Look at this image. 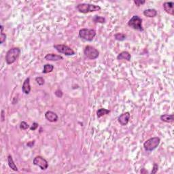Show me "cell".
<instances>
[{
  "mask_svg": "<svg viewBox=\"0 0 174 174\" xmlns=\"http://www.w3.org/2000/svg\"><path fill=\"white\" fill-rule=\"evenodd\" d=\"M20 54H21V49L19 48L14 47L10 48L6 53V57H5L6 63L8 65L14 63L19 58Z\"/></svg>",
  "mask_w": 174,
  "mask_h": 174,
  "instance_id": "obj_1",
  "label": "cell"
},
{
  "mask_svg": "<svg viewBox=\"0 0 174 174\" xmlns=\"http://www.w3.org/2000/svg\"><path fill=\"white\" fill-rule=\"evenodd\" d=\"M77 10H78L80 13L87 14L89 12H93L99 11L101 10V7L97 5L91 4V3H79L76 6Z\"/></svg>",
  "mask_w": 174,
  "mask_h": 174,
  "instance_id": "obj_2",
  "label": "cell"
},
{
  "mask_svg": "<svg viewBox=\"0 0 174 174\" xmlns=\"http://www.w3.org/2000/svg\"><path fill=\"white\" fill-rule=\"evenodd\" d=\"M79 37L88 42H92L96 35V31L91 29H81L78 33Z\"/></svg>",
  "mask_w": 174,
  "mask_h": 174,
  "instance_id": "obj_3",
  "label": "cell"
},
{
  "mask_svg": "<svg viewBox=\"0 0 174 174\" xmlns=\"http://www.w3.org/2000/svg\"><path fill=\"white\" fill-rule=\"evenodd\" d=\"M161 139L158 137H154L148 139L143 143V148L146 151L151 152L155 150L160 144Z\"/></svg>",
  "mask_w": 174,
  "mask_h": 174,
  "instance_id": "obj_4",
  "label": "cell"
},
{
  "mask_svg": "<svg viewBox=\"0 0 174 174\" xmlns=\"http://www.w3.org/2000/svg\"><path fill=\"white\" fill-rule=\"evenodd\" d=\"M142 19L139 16L134 15L131 19L129 21L128 25L133 29L134 30L139 31H143V28L142 26Z\"/></svg>",
  "mask_w": 174,
  "mask_h": 174,
  "instance_id": "obj_5",
  "label": "cell"
},
{
  "mask_svg": "<svg viewBox=\"0 0 174 174\" xmlns=\"http://www.w3.org/2000/svg\"><path fill=\"white\" fill-rule=\"evenodd\" d=\"M84 54L87 58L91 60H95L99 56V53L95 48L92 46L88 45L84 49Z\"/></svg>",
  "mask_w": 174,
  "mask_h": 174,
  "instance_id": "obj_6",
  "label": "cell"
},
{
  "mask_svg": "<svg viewBox=\"0 0 174 174\" xmlns=\"http://www.w3.org/2000/svg\"><path fill=\"white\" fill-rule=\"evenodd\" d=\"M53 47L55 48L59 53L64 54L66 56H73V55H74L75 54H76L72 48H71L69 46L65 45V44H57V45H54Z\"/></svg>",
  "mask_w": 174,
  "mask_h": 174,
  "instance_id": "obj_7",
  "label": "cell"
},
{
  "mask_svg": "<svg viewBox=\"0 0 174 174\" xmlns=\"http://www.w3.org/2000/svg\"><path fill=\"white\" fill-rule=\"evenodd\" d=\"M33 163L34 165L39 167L42 170H46L48 167V161L41 156H37L34 158Z\"/></svg>",
  "mask_w": 174,
  "mask_h": 174,
  "instance_id": "obj_8",
  "label": "cell"
},
{
  "mask_svg": "<svg viewBox=\"0 0 174 174\" xmlns=\"http://www.w3.org/2000/svg\"><path fill=\"white\" fill-rule=\"evenodd\" d=\"M130 113L129 112H125L118 116V121L122 126H126L127 124L129 123V120H130Z\"/></svg>",
  "mask_w": 174,
  "mask_h": 174,
  "instance_id": "obj_9",
  "label": "cell"
},
{
  "mask_svg": "<svg viewBox=\"0 0 174 174\" xmlns=\"http://www.w3.org/2000/svg\"><path fill=\"white\" fill-rule=\"evenodd\" d=\"M163 9L167 13L170 14V15H174V3L172 1H169V2H165L163 5Z\"/></svg>",
  "mask_w": 174,
  "mask_h": 174,
  "instance_id": "obj_10",
  "label": "cell"
},
{
  "mask_svg": "<svg viewBox=\"0 0 174 174\" xmlns=\"http://www.w3.org/2000/svg\"><path fill=\"white\" fill-rule=\"evenodd\" d=\"M45 118L47 121L51 122V123H55L59 119L57 114L55 112H53V111H47L45 113Z\"/></svg>",
  "mask_w": 174,
  "mask_h": 174,
  "instance_id": "obj_11",
  "label": "cell"
},
{
  "mask_svg": "<svg viewBox=\"0 0 174 174\" xmlns=\"http://www.w3.org/2000/svg\"><path fill=\"white\" fill-rule=\"evenodd\" d=\"M44 59H45V60L48 61H58L63 60V57L61 56V55H56V54L49 53L46 55Z\"/></svg>",
  "mask_w": 174,
  "mask_h": 174,
  "instance_id": "obj_12",
  "label": "cell"
},
{
  "mask_svg": "<svg viewBox=\"0 0 174 174\" xmlns=\"http://www.w3.org/2000/svg\"><path fill=\"white\" fill-rule=\"evenodd\" d=\"M31 86H30V78H27L23 82L22 86V91L24 94L29 95L31 92Z\"/></svg>",
  "mask_w": 174,
  "mask_h": 174,
  "instance_id": "obj_13",
  "label": "cell"
},
{
  "mask_svg": "<svg viewBox=\"0 0 174 174\" xmlns=\"http://www.w3.org/2000/svg\"><path fill=\"white\" fill-rule=\"evenodd\" d=\"M131 59V54L127 51L121 52V53L118 54V55L117 56L118 60H122V59H125V60H127V61H130Z\"/></svg>",
  "mask_w": 174,
  "mask_h": 174,
  "instance_id": "obj_14",
  "label": "cell"
},
{
  "mask_svg": "<svg viewBox=\"0 0 174 174\" xmlns=\"http://www.w3.org/2000/svg\"><path fill=\"white\" fill-rule=\"evenodd\" d=\"M143 15L146 17L154 18L157 17V11L155 9H147V10H145L144 11H143Z\"/></svg>",
  "mask_w": 174,
  "mask_h": 174,
  "instance_id": "obj_15",
  "label": "cell"
},
{
  "mask_svg": "<svg viewBox=\"0 0 174 174\" xmlns=\"http://www.w3.org/2000/svg\"><path fill=\"white\" fill-rule=\"evenodd\" d=\"M161 120L165 123H173V114H163L160 116Z\"/></svg>",
  "mask_w": 174,
  "mask_h": 174,
  "instance_id": "obj_16",
  "label": "cell"
},
{
  "mask_svg": "<svg viewBox=\"0 0 174 174\" xmlns=\"http://www.w3.org/2000/svg\"><path fill=\"white\" fill-rule=\"evenodd\" d=\"M8 165L10 167V168L11 169L13 170L14 171H19V169H18V167H17V165H15V163H14L13 159H12V157L10 155H9L8 156Z\"/></svg>",
  "mask_w": 174,
  "mask_h": 174,
  "instance_id": "obj_17",
  "label": "cell"
},
{
  "mask_svg": "<svg viewBox=\"0 0 174 174\" xmlns=\"http://www.w3.org/2000/svg\"><path fill=\"white\" fill-rule=\"evenodd\" d=\"M110 112V111L109 110H107V109L105 108H100L97 111V116L98 118L102 117L104 115H106V114H109Z\"/></svg>",
  "mask_w": 174,
  "mask_h": 174,
  "instance_id": "obj_18",
  "label": "cell"
},
{
  "mask_svg": "<svg viewBox=\"0 0 174 174\" xmlns=\"http://www.w3.org/2000/svg\"><path fill=\"white\" fill-rule=\"evenodd\" d=\"M54 65L52 64H46L44 66V69L42 71V73H48L53 71Z\"/></svg>",
  "mask_w": 174,
  "mask_h": 174,
  "instance_id": "obj_19",
  "label": "cell"
},
{
  "mask_svg": "<svg viewBox=\"0 0 174 174\" xmlns=\"http://www.w3.org/2000/svg\"><path fill=\"white\" fill-rule=\"evenodd\" d=\"M126 37H127L126 35L122 33H118L114 35V38H115V39H116L117 41H120V42L125 40V39H126Z\"/></svg>",
  "mask_w": 174,
  "mask_h": 174,
  "instance_id": "obj_20",
  "label": "cell"
},
{
  "mask_svg": "<svg viewBox=\"0 0 174 174\" xmlns=\"http://www.w3.org/2000/svg\"><path fill=\"white\" fill-rule=\"evenodd\" d=\"M93 21H94L95 23H105L106 20L103 17H101V16H95L94 18L93 19Z\"/></svg>",
  "mask_w": 174,
  "mask_h": 174,
  "instance_id": "obj_21",
  "label": "cell"
},
{
  "mask_svg": "<svg viewBox=\"0 0 174 174\" xmlns=\"http://www.w3.org/2000/svg\"><path fill=\"white\" fill-rule=\"evenodd\" d=\"M0 29H1V36H0V44H2L6 39V33H3V26H0Z\"/></svg>",
  "mask_w": 174,
  "mask_h": 174,
  "instance_id": "obj_22",
  "label": "cell"
},
{
  "mask_svg": "<svg viewBox=\"0 0 174 174\" xmlns=\"http://www.w3.org/2000/svg\"><path fill=\"white\" fill-rule=\"evenodd\" d=\"M35 82H37V84L39 86L44 85V83H45V80H44V78H42V77H37V78H35Z\"/></svg>",
  "mask_w": 174,
  "mask_h": 174,
  "instance_id": "obj_23",
  "label": "cell"
},
{
  "mask_svg": "<svg viewBox=\"0 0 174 174\" xmlns=\"http://www.w3.org/2000/svg\"><path fill=\"white\" fill-rule=\"evenodd\" d=\"M29 128V125L26 122L22 121L21 124H20V129H21V130H27V129Z\"/></svg>",
  "mask_w": 174,
  "mask_h": 174,
  "instance_id": "obj_24",
  "label": "cell"
},
{
  "mask_svg": "<svg viewBox=\"0 0 174 174\" xmlns=\"http://www.w3.org/2000/svg\"><path fill=\"white\" fill-rule=\"evenodd\" d=\"M146 3V1H141V0H134V3L137 6H140L141 5L144 4Z\"/></svg>",
  "mask_w": 174,
  "mask_h": 174,
  "instance_id": "obj_25",
  "label": "cell"
},
{
  "mask_svg": "<svg viewBox=\"0 0 174 174\" xmlns=\"http://www.w3.org/2000/svg\"><path fill=\"white\" fill-rule=\"evenodd\" d=\"M38 126H39V125L37 123H33V124H32L31 127H30V130L31 131L36 130V129H37V127H38Z\"/></svg>",
  "mask_w": 174,
  "mask_h": 174,
  "instance_id": "obj_26",
  "label": "cell"
},
{
  "mask_svg": "<svg viewBox=\"0 0 174 174\" xmlns=\"http://www.w3.org/2000/svg\"><path fill=\"white\" fill-rule=\"evenodd\" d=\"M55 95H56L57 97H62V96H63V92L61 90H60V89H58V90H57L56 91H55Z\"/></svg>",
  "mask_w": 174,
  "mask_h": 174,
  "instance_id": "obj_27",
  "label": "cell"
},
{
  "mask_svg": "<svg viewBox=\"0 0 174 174\" xmlns=\"http://www.w3.org/2000/svg\"><path fill=\"white\" fill-rule=\"evenodd\" d=\"M158 169H159V166H158L157 164L155 163L153 166V169H152V171H151V173H156L157 172Z\"/></svg>",
  "mask_w": 174,
  "mask_h": 174,
  "instance_id": "obj_28",
  "label": "cell"
},
{
  "mask_svg": "<svg viewBox=\"0 0 174 174\" xmlns=\"http://www.w3.org/2000/svg\"><path fill=\"white\" fill-rule=\"evenodd\" d=\"M34 143H35V141H29V142H28L27 143V146L29 147V148H31V147H33Z\"/></svg>",
  "mask_w": 174,
  "mask_h": 174,
  "instance_id": "obj_29",
  "label": "cell"
},
{
  "mask_svg": "<svg viewBox=\"0 0 174 174\" xmlns=\"http://www.w3.org/2000/svg\"><path fill=\"white\" fill-rule=\"evenodd\" d=\"M5 120V118H4V111L2 110L1 111V121L3 122Z\"/></svg>",
  "mask_w": 174,
  "mask_h": 174,
  "instance_id": "obj_30",
  "label": "cell"
}]
</instances>
